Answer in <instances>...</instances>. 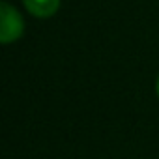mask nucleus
I'll return each mask as SVG.
<instances>
[{"instance_id":"1","label":"nucleus","mask_w":159,"mask_h":159,"mask_svg":"<svg viewBox=\"0 0 159 159\" xmlns=\"http://www.w3.org/2000/svg\"><path fill=\"white\" fill-rule=\"evenodd\" d=\"M23 28L25 25H23V17L19 15V11L8 2L0 4V41L4 45L17 41L23 34Z\"/></svg>"},{"instance_id":"3","label":"nucleus","mask_w":159,"mask_h":159,"mask_svg":"<svg viewBox=\"0 0 159 159\" xmlns=\"http://www.w3.org/2000/svg\"><path fill=\"white\" fill-rule=\"evenodd\" d=\"M157 94H159V79H157Z\"/></svg>"},{"instance_id":"2","label":"nucleus","mask_w":159,"mask_h":159,"mask_svg":"<svg viewBox=\"0 0 159 159\" xmlns=\"http://www.w3.org/2000/svg\"><path fill=\"white\" fill-rule=\"evenodd\" d=\"M26 10L36 17H51L60 8V0H23Z\"/></svg>"}]
</instances>
